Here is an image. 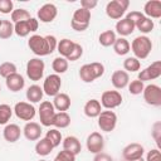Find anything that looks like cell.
<instances>
[{
	"label": "cell",
	"mask_w": 161,
	"mask_h": 161,
	"mask_svg": "<svg viewBox=\"0 0 161 161\" xmlns=\"http://www.w3.org/2000/svg\"><path fill=\"white\" fill-rule=\"evenodd\" d=\"M14 34V24L11 20H1L0 25V39H9Z\"/></svg>",
	"instance_id": "cell-35"
},
{
	"label": "cell",
	"mask_w": 161,
	"mask_h": 161,
	"mask_svg": "<svg viewBox=\"0 0 161 161\" xmlns=\"http://www.w3.org/2000/svg\"><path fill=\"white\" fill-rule=\"evenodd\" d=\"M0 91H1V87H0Z\"/></svg>",
	"instance_id": "cell-53"
},
{
	"label": "cell",
	"mask_w": 161,
	"mask_h": 161,
	"mask_svg": "<svg viewBox=\"0 0 161 161\" xmlns=\"http://www.w3.org/2000/svg\"><path fill=\"white\" fill-rule=\"evenodd\" d=\"M60 87H62V79L58 74H49L43 83V92L44 94L49 97H55L58 93H60Z\"/></svg>",
	"instance_id": "cell-10"
},
{
	"label": "cell",
	"mask_w": 161,
	"mask_h": 161,
	"mask_svg": "<svg viewBox=\"0 0 161 161\" xmlns=\"http://www.w3.org/2000/svg\"><path fill=\"white\" fill-rule=\"evenodd\" d=\"M123 68L127 73L128 72H137L141 68V62L135 57H128L123 60Z\"/></svg>",
	"instance_id": "cell-38"
},
{
	"label": "cell",
	"mask_w": 161,
	"mask_h": 161,
	"mask_svg": "<svg viewBox=\"0 0 161 161\" xmlns=\"http://www.w3.org/2000/svg\"><path fill=\"white\" fill-rule=\"evenodd\" d=\"M14 10V4L11 0H0V13L10 14Z\"/></svg>",
	"instance_id": "cell-44"
},
{
	"label": "cell",
	"mask_w": 161,
	"mask_h": 161,
	"mask_svg": "<svg viewBox=\"0 0 161 161\" xmlns=\"http://www.w3.org/2000/svg\"><path fill=\"white\" fill-rule=\"evenodd\" d=\"M103 73H104V65L99 62L84 64L79 69V77L84 83H92L94 79L102 77Z\"/></svg>",
	"instance_id": "cell-2"
},
{
	"label": "cell",
	"mask_w": 161,
	"mask_h": 161,
	"mask_svg": "<svg viewBox=\"0 0 161 161\" xmlns=\"http://www.w3.org/2000/svg\"><path fill=\"white\" fill-rule=\"evenodd\" d=\"M116 39H117L116 38V33L113 30H106V31L101 33L99 36H98V42L103 47H111V45H113L114 42H116Z\"/></svg>",
	"instance_id": "cell-34"
},
{
	"label": "cell",
	"mask_w": 161,
	"mask_h": 161,
	"mask_svg": "<svg viewBox=\"0 0 161 161\" xmlns=\"http://www.w3.org/2000/svg\"><path fill=\"white\" fill-rule=\"evenodd\" d=\"M13 111L18 118H20L23 121H28V122H30L35 117V113H36L35 107L33 104H30L29 102H18L14 106Z\"/></svg>",
	"instance_id": "cell-13"
},
{
	"label": "cell",
	"mask_w": 161,
	"mask_h": 161,
	"mask_svg": "<svg viewBox=\"0 0 161 161\" xmlns=\"http://www.w3.org/2000/svg\"><path fill=\"white\" fill-rule=\"evenodd\" d=\"M53 161H75V155H73L69 151L63 150V151L58 152V155L54 157Z\"/></svg>",
	"instance_id": "cell-43"
},
{
	"label": "cell",
	"mask_w": 161,
	"mask_h": 161,
	"mask_svg": "<svg viewBox=\"0 0 161 161\" xmlns=\"http://www.w3.org/2000/svg\"><path fill=\"white\" fill-rule=\"evenodd\" d=\"M89 21H91V11L86 10L83 8H79L73 13V16L70 20V26L75 31H84L88 29Z\"/></svg>",
	"instance_id": "cell-3"
},
{
	"label": "cell",
	"mask_w": 161,
	"mask_h": 161,
	"mask_svg": "<svg viewBox=\"0 0 161 161\" xmlns=\"http://www.w3.org/2000/svg\"><path fill=\"white\" fill-rule=\"evenodd\" d=\"M130 45H131V49L135 54V58H137L138 60L140 59H146L150 55L151 50H152V42L146 35L136 36Z\"/></svg>",
	"instance_id": "cell-1"
},
{
	"label": "cell",
	"mask_w": 161,
	"mask_h": 161,
	"mask_svg": "<svg viewBox=\"0 0 161 161\" xmlns=\"http://www.w3.org/2000/svg\"><path fill=\"white\" fill-rule=\"evenodd\" d=\"M142 14L150 19L161 18V1L160 0H148L143 6Z\"/></svg>",
	"instance_id": "cell-18"
},
{
	"label": "cell",
	"mask_w": 161,
	"mask_h": 161,
	"mask_svg": "<svg viewBox=\"0 0 161 161\" xmlns=\"http://www.w3.org/2000/svg\"><path fill=\"white\" fill-rule=\"evenodd\" d=\"M69 125H70V116L67 112H58L54 114L52 126H54L55 128H67Z\"/></svg>",
	"instance_id": "cell-31"
},
{
	"label": "cell",
	"mask_w": 161,
	"mask_h": 161,
	"mask_svg": "<svg viewBox=\"0 0 161 161\" xmlns=\"http://www.w3.org/2000/svg\"><path fill=\"white\" fill-rule=\"evenodd\" d=\"M135 29H136L135 28V24L130 19H127V18H122V19H119L116 23V31L122 38H125L127 35H131L135 31Z\"/></svg>",
	"instance_id": "cell-23"
},
{
	"label": "cell",
	"mask_w": 161,
	"mask_h": 161,
	"mask_svg": "<svg viewBox=\"0 0 161 161\" xmlns=\"http://www.w3.org/2000/svg\"><path fill=\"white\" fill-rule=\"evenodd\" d=\"M145 153V148L141 143L137 142H132L128 143L123 150H122V157L125 158V161H132V160H137L141 158Z\"/></svg>",
	"instance_id": "cell-15"
},
{
	"label": "cell",
	"mask_w": 161,
	"mask_h": 161,
	"mask_svg": "<svg viewBox=\"0 0 161 161\" xmlns=\"http://www.w3.org/2000/svg\"><path fill=\"white\" fill-rule=\"evenodd\" d=\"M132 161H145V160H143V157H141V158H137V160H132Z\"/></svg>",
	"instance_id": "cell-50"
},
{
	"label": "cell",
	"mask_w": 161,
	"mask_h": 161,
	"mask_svg": "<svg viewBox=\"0 0 161 161\" xmlns=\"http://www.w3.org/2000/svg\"><path fill=\"white\" fill-rule=\"evenodd\" d=\"M160 75H161V62L156 60V62L151 63L148 67H146L143 70L138 72L137 79L141 82H146V80L157 79Z\"/></svg>",
	"instance_id": "cell-14"
},
{
	"label": "cell",
	"mask_w": 161,
	"mask_h": 161,
	"mask_svg": "<svg viewBox=\"0 0 161 161\" xmlns=\"http://www.w3.org/2000/svg\"><path fill=\"white\" fill-rule=\"evenodd\" d=\"M143 88H145V84L143 82L138 80V79H135L132 80L131 83H128V92L133 96H137V94H141L143 92Z\"/></svg>",
	"instance_id": "cell-41"
},
{
	"label": "cell",
	"mask_w": 161,
	"mask_h": 161,
	"mask_svg": "<svg viewBox=\"0 0 161 161\" xmlns=\"http://www.w3.org/2000/svg\"><path fill=\"white\" fill-rule=\"evenodd\" d=\"M45 138L53 145V147H58V146L60 145V141H63L62 133H60L57 128H50L49 131H47Z\"/></svg>",
	"instance_id": "cell-37"
},
{
	"label": "cell",
	"mask_w": 161,
	"mask_h": 161,
	"mask_svg": "<svg viewBox=\"0 0 161 161\" xmlns=\"http://www.w3.org/2000/svg\"><path fill=\"white\" fill-rule=\"evenodd\" d=\"M74 44H75V43H74L73 40L67 39V38H65V39H62L60 42H58L57 49H58L59 55L67 59V57L72 53V50H73V48H74Z\"/></svg>",
	"instance_id": "cell-29"
},
{
	"label": "cell",
	"mask_w": 161,
	"mask_h": 161,
	"mask_svg": "<svg viewBox=\"0 0 161 161\" xmlns=\"http://www.w3.org/2000/svg\"><path fill=\"white\" fill-rule=\"evenodd\" d=\"M87 150L92 153H99L103 151L104 147V138L99 132H92L88 137H87V142H86Z\"/></svg>",
	"instance_id": "cell-17"
},
{
	"label": "cell",
	"mask_w": 161,
	"mask_h": 161,
	"mask_svg": "<svg viewBox=\"0 0 161 161\" xmlns=\"http://www.w3.org/2000/svg\"><path fill=\"white\" fill-rule=\"evenodd\" d=\"M63 150L69 151V152H72L73 155L77 156L82 151V146H80L79 140L75 136H67L63 140Z\"/></svg>",
	"instance_id": "cell-26"
},
{
	"label": "cell",
	"mask_w": 161,
	"mask_h": 161,
	"mask_svg": "<svg viewBox=\"0 0 161 161\" xmlns=\"http://www.w3.org/2000/svg\"><path fill=\"white\" fill-rule=\"evenodd\" d=\"M143 99L147 104L153 106V107H160L161 106V88L157 84H148L145 86L143 88Z\"/></svg>",
	"instance_id": "cell-8"
},
{
	"label": "cell",
	"mask_w": 161,
	"mask_h": 161,
	"mask_svg": "<svg viewBox=\"0 0 161 161\" xmlns=\"http://www.w3.org/2000/svg\"><path fill=\"white\" fill-rule=\"evenodd\" d=\"M23 133L26 140L29 141H38L42 136V127L36 122H26V125L23 128Z\"/></svg>",
	"instance_id": "cell-20"
},
{
	"label": "cell",
	"mask_w": 161,
	"mask_h": 161,
	"mask_svg": "<svg viewBox=\"0 0 161 161\" xmlns=\"http://www.w3.org/2000/svg\"><path fill=\"white\" fill-rule=\"evenodd\" d=\"M53 106L59 112H67L70 107V97L67 93H58L53 99Z\"/></svg>",
	"instance_id": "cell-25"
},
{
	"label": "cell",
	"mask_w": 161,
	"mask_h": 161,
	"mask_svg": "<svg viewBox=\"0 0 161 161\" xmlns=\"http://www.w3.org/2000/svg\"><path fill=\"white\" fill-rule=\"evenodd\" d=\"M5 83H6L8 89L11 91V92H19V91H21V89L24 88V86H25L24 77H23L21 74H19L18 72L14 73V74H11V75H9V77L6 78V80H5Z\"/></svg>",
	"instance_id": "cell-21"
},
{
	"label": "cell",
	"mask_w": 161,
	"mask_h": 161,
	"mask_svg": "<svg viewBox=\"0 0 161 161\" xmlns=\"http://www.w3.org/2000/svg\"><path fill=\"white\" fill-rule=\"evenodd\" d=\"M13 112L14 111L9 104H6V103L0 104V125H6L9 122V119L11 118Z\"/></svg>",
	"instance_id": "cell-39"
},
{
	"label": "cell",
	"mask_w": 161,
	"mask_h": 161,
	"mask_svg": "<svg viewBox=\"0 0 161 161\" xmlns=\"http://www.w3.org/2000/svg\"><path fill=\"white\" fill-rule=\"evenodd\" d=\"M28 47H29L30 50H31L35 55H38V57H45V55H49V54H50L45 36L38 35V34H34V35H31V36L29 38V40H28Z\"/></svg>",
	"instance_id": "cell-5"
},
{
	"label": "cell",
	"mask_w": 161,
	"mask_h": 161,
	"mask_svg": "<svg viewBox=\"0 0 161 161\" xmlns=\"http://www.w3.org/2000/svg\"><path fill=\"white\" fill-rule=\"evenodd\" d=\"M83 111H84V114L89 118H94V117H98L99 113L102 112V106L99 103L98 99H89L86 102L84 107H83Z\"/></svg>",
	"instance_id": "cell-24"
},
{
	"label": "cell",
	"mask_w": 161,
	"mask_h": 161,
	"mask_svg": "<svg viewBox=\"0 0 161 161\" xmlns=\"http://www.w3.org/2000/svg\"><path fill=\"white\" fill-rule=\"evenodd\" d=\"M135 28H137L141 33L143 34H147V33H151L155 28V24H153V20H151L150 18L145 16L143 14L140 15V18L136 20L135 23Z\"/></svg>",
	"instance_id": "cell-27"
},
{
	"label": "cell",
	"mask_w": 161,
	"mask_h": 161,
	"mask_svg": "<svg viewBox=\"0 0 161 161\" xmlns=\"http://www.w3.org/2000/svg\"><path fill=\"white\" fill-rule=\"evenodd\" d=\"M45 64L40 58H31L26 63V75L30 80L38 82L44 75Z\"/></svg>",
	"instance_id": "cell-6"
},
{
	"label": "cell",
	"mask_w": 161,
	"mask_h": 161,
	"mask_svg": "<svg viewBox=\"0 0 161 161\" xmlns=\"http://www.w3.org/2000/svg\"><path fill=\"white\" fill-rule=\"evenodd\" d=\"M83 55V48H82V45L80 44H78V43H75L74 44V48H73V50H72V53L67 57V60L69 62H75V60H78L80 57Z\"/></svg>",
	"instance_id": "cell-42"
},
{
	"label": "cell",
	"mask_w": 161,
	"mask_h": 161,
	"mask_svg": "<svg viewBox=\"0 0 161 161\" xmlns=\"http://www.w3.org/2000/svg\"><path fill=\"white\" fill-rule=\"evenodd\" d=\"M113 47V50L117 55H126L130 50H131V45H130V42L126 39V38H117L114 44L112 45Z\"/></svg>",
	"instance_id": "cell-30"
},
{
	"label": "cell",
	"mask_w": 161,
	"mask_h": 161,
	"mask_svg": "<svg viewBox=\"0 0 161 161\" xmlns=\"http://www.w3.org/2000/svg\"><path fill=\"white\" fill-rule=\"evenodd\" d=\"M0 25H1V19H0Z\"/></svg>",
	"instance_id": "cell-52"
},
{
	"label": "cell",
	"mask_w": 161,
	"mask_h": 161,
	"mask_svg": "<svg viewBox=\"0 0 161 161\" xmlns=\"http://www.w3.org/2000/svg\"><path fill=\"white\" fill-rule=\"evenodd\" d=\"M39 161H47V160H39Z\"/></svg>",
	"instance_id": "cell-51"
},
{
	"label": "cell",
	"mask_w": 161,
	"mask_h": 161,
	"mask_svg": "<svg viewBox=\"0 0 161 161\" xmlns=\"http://www.w3.org/2000/svg\"><path fill=\"white\" fill-rule=\"evenodd\" d=\"M44 96V92H43V88L38 84H33L30 86L28 89H26V99L29 101V103H38L42 101Z\"/></svg>",
	"instance_id": "cell-28"
},
{
	"label": "cell",
	"mask_w": 161,
	"mask_h": 161,
	"mask_svg": "<svg viewBox=\"0 0 161 161\" xmlns=\"http://www.w3.org/2000/svg\"><path fill=\"white\" fill-rule=\"evenodd\" d=\"M3 136H4V138H5L8 142L14 143V142L19 141V138H20V136H21V130H20V127H19L18 125H15V123H9V125L5 126V128H4V131H3Z\"/></svg>",
	"instance_id": "cell-22"
},
{
	"label": "cell",
	"mask_w": 161,
	"mask_h": 161,
	"mask_svg": "<svg viewBox=\"0 0 161 161\" xmlns=\"http://www.w3.org/2000/svg\"><path fill=\"white\" fill-rule=\"evenodd\" d=\"M151 133H152V137L155 138L157 146L160 147V140H161V123H160V122H156V123L153 125Z\"/></svg>",
	"instance_id": "cell-45"
},
{
	"label": "cell",
	"mask_w": 161,
	"mask_h": 161,
	"mask_svg": "<svg viewBox=\"0 0 161 161\" xmlns=\"http://www.w3.org/2000/svg\"><path fill=\"white\" fill-rule=\"evenodd\" d=\"M38 26H39V21L38 19L35 18H30L25 21H20V23H16L14 24V33L20 36V38H25L28 36L30 33H34L38 30Z\"/></svg>",
	"instance_id": "cell-9"
},
{
	"label": "cell",
	"mask_w": 161,
	"mask_h": 161,
	"mask_svg": "<svg viewBox=\"0 0 161 161\" xmlns=\"http://www.w3.org/2000/svg\"><path fill=\"white\" fill-rule=\"evenodd\" d=\"M36 15H38V21L40 20L42 23H52L57 18L58 10H57V6L54 4L47 3L39 8Z\"/></svg>",
	"instance_id": "cell-16"
},
{
	"label": "cell",
	"mask_w": 161,
	"mask_h": 161,
	"mask_svg": "<svg viewBox=\"0 0 161 161\" xmlns=\"http://www.w3.org/2000/svg\"><path fill=\"white\" fill-rule=\"evenodd\" d=\"M97 118H98V127L103 132H112L117 126V114L111 109L102 111Z\"/></svg>",
	"instance_id": "cell-7"
},
{
	"label": "cell",
	"mask_w": 161,
	"mask_h": 161,
	"mask_svg": "<svg viewBox=\"0 0 161 161\" xmlns=\"http://www.w3.org/2000/svg\"><path fill=\"white\" fill-rule=\"evenodd\" d=\"M55 113L57 112H55V108H54L52 102H49V101L40 102V106H39V119H40V123L43 126H45V127L52 126Z\"/></svg>",
	"instance_id": "cell-11"
},
{
	"label": "cell",
	"mask_w": 161,
	"mask_h": 161,
	"mask_svg": "<svg viewBox=\"0 0 161 161\" xmlns=\"http://www.w3.org/2000/svg\"><path fill=\"white\" fill-rule=\"evenodd\" d=\"M45 39H47V43H48V48H49V52L50 54L57 49V45H58V40L54 35H45Z\"/></svg>",
	"instance_id": "cell-47"
},
{
	"label": "cell",
	"mask_w": 161,
	"mask_h": 161,
	"mask_svg": "<svg viewBox=\"0 0 161 161\" xmlns=\"http://www.w3.org/2000/svg\"><path fill=\"white\" fill-rule=\"evenodd\" d=\"M101 106L106 109H113L122 103V94L118 91H104L101 96Z\"/></svg>",
	"instance_id": "cell-12"
},
{
	"label": "cell",
	"mask_w": 161,
	"mask_h": 161,
	"mask_svg": "<svg viewBox=\"0 0 161 161\" xmlns=\"http://www.w3.org/2000/svg\"><path fill=\"white\" fill-rule=\"evenodd\" d=\"M30 18H31L30 13L26 9H15L11 13V23L13 24H16V23H20V21H25V20H28Z\"/></svg>",
	"instance_id": "cell-36"
},
{
	"label": "cell",
	"mask_w": 161,
	"mask_h": 161,
	"mask_svg": "<svg viewBox=\"0 0 161 161\" xmlns=\"http://www.w3.org/2000/svg\"><path fill=\"white\" fill-rule=\"evenodd\" d=\"M16 73V65L11 62H4L0 64V75L3 78H8L9 75Z\"/></svg>",
	"instance_id": "cell-40"
},
{
	"label": "cell",
	"mask_w": 161,
	"mask_h": 161,
	"mask_svg": "<svg viewBox=\"0 0 161 161\" xmlns=\"http://www.w3.org/2000/svg\"><path fill=\"white\" fill-rule=\"evenodd\" d=\"M111 82H112V86L116 88V89H123L128 86L130 83V75L126 70H114L112 73V77H111Z\"/></svg>",
	"instance_id": "cell-19"
},
{
	"label": "cell",
	"mask_w": 161,
	"mask_h": 161,
	"mask_svg": "<svg viewBox=\"0 0 161 161\" xmlns=\"http://www.w3.org/2000/svg\"><path fill=\"white\" fill-rule=\"evenodd\" d=\"M145 161H161L160 150H158V148L150 150V151L147 152V156H146V160H145Z\"/></svg>",
	"instance_id": "cell-46"
},
{
	"label": "cell",
	"mask_w": 161,
	"mask_h": 161,
	"mask_svg": "<svg viewBox=\"0 0 161 161\" xmlns=\"http://www.w3.org/2000/svg\"><path fill=\"white\" fill-rule=\"evenodd\" d=\"M53 145L44 137V138H39V141L35 145V152L39 156H48L52 151H53Z\"/></svg>",
	"instance_id": "cell-32"
},
{
	"label": "cell",
	"mask_w": 161,
	"mask_h": 161,
	"mask_svg": "<svg viewBox=\"0 0 161 161\" xmlns=\"http://www.w3.org/2000/svg\"><path fill=\"white\" fill-rule=\"evenodd\" d=\"M52 68L55 72V74H58V75L59 74H63V73H65L68 70V60L65 58H63V57L59 55V57H57V58L53 59Z\"/></svg>",
	"instance_id": "cell-33"
},
{
	"label": "cell",
	"mask_w": 161,
	"mask_h": 161,
	"mask_svg": "<svg viewBox=\"0 0 161 161\" xmlns=\"http://www.w3.org/2000/svg\"><path fill=\"white\" fill-rule=\"evenodd\" d=\"M97 0H82L80 1V8H83V9H86V10H92L93 8H96L97 6Z\"/></svg>",
	"instance_id": "cell-48"
},
{
	"label": "cell",
	"mask_w": 161,
	"mask_h": 161,
	"mask_svg": "<svg viewBox=\"0 0 161 161\" xmlns=\"http://www.w3.org/2000/svg\"><path fill=\"white\" fill-rule=\"evenodd\" d=\"M93 161H113V158H112V156H109L106 152H99V153L94 155Z\"/></svg>",
	"instance_id": "cell-49"
},
{
	"label": "cell",
	"mask_w": 161,
	"mask_h": 161,
	"mask_svg": "<svg viewBox=\"0 0 161 161\" xmlns=\"http://www.w3.org/2000/svg\"><path fill=\"white\" fill-rule=\"evenodd\" d=\"M128 6H130L128 0H112L106 5V14L111 19L119 20L125 15Z\"/></svg>",
	"instance_id": "cell-4"
}]
</instances>
